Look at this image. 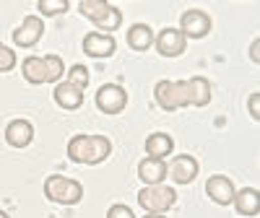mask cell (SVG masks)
Here are the masks:
<instances>
[{
  "label": "cell",
  "mask_w": 260,
  "mask_h": 218,
  "mask_svg": "<svg viewBox=\"0 0 260 218\" xmlns=\"http://www.w3.org/2000/svg\"><path fill=\"white\" fill-rule=\"evenodd\" d=\"M52 99L60 109H68V112H76V109L83 106V91L71 86L68 81H60L55 83V91H52Z\"/></svg>",
  "instance_id": "14"
},
{
  "label": "cell",
  "mask_w": 260,
  "mask_h": 218,
  "mask_svg": "<svg viewBox=\"0 0 260 218\" xmlns=\"http://www.w3.org/2000/svg\"><path fill=\"white\" fill-rule=\"evenodd\" d=\"M211 26H213L211 16L206 11H198V8L185 11L180 18V34L185 39H206L211 34Z\"/></svg>",
  "instance_id": "7"
},
{
  "label": "cell",
  "mask_w": 260,
  "mask_h": 218,
  "mask_svg": "<svg viewBox=\"0 0 260 218\" xmlns=\"http://www.w3.org/2000/svg\"><path fill=\"white\" fill-rule=\"evenodd\" d=\"M232 205L237 208V213H240L242 218H255L257 210H260V192H257L255 187H242V190H237Z\"/></svg>",
  "instance_id": "15"
},
{
  "label": "cell",
  "mask_w": 260,
  "mask_h": 218,
  "mask_svg": "<svg viewBox=\"0 0 260 218\" xmlns=\"http://www.w3.org/2000/svg\"><path fill=\"white\" fill-rule=\"evenodd\" d=\"M34 140V125L24 117H16L6 125V143L11 148H26Z\"/></svg>",
  "instance_id": "12"
},
{
  "label": "cell",
  "mask_w": 260,
  "mask_h": 218,
  "mask_svg": "<svg viewBox=\"0 0 260 218\" xmlns=\"http://www.w3.org/2000/svg\"><path fill=\"white\" fill-rule=\"evenodd\" d=\"M13 68H16V52H13L8 45H3V42H0V76L11 73Z\"/></svg>",
  "instance_id": "24"
},
{
  "label": "cell",
  "mask_w": 260,
  "mask_h": 218,
  "mask_svg": "<svg viewBox=\"0 0 260 218\" xmlns=\"http://www.w3.org/2000/svg\"><path fill=\"white\" fill-rule=\"evenodd\" d=\"M94 101H96L99 112H104V115H120L122 109L127 106V91L122 89L120 83H104V86H99Z\"/></svg>",
  "instance_id": "6"
},
{
  "label": "cell",
  "mask_w": 260,
  "mask_h": 218,
  "mask_svg": "<svg viewBox=\"0 0 260 218\" xmlns=\"http://www.w3.org/2000/svg\"><path fill=\"white\" fill-rule=\"evenodd\" d=\"M257 96H260V94H252V96H250V117H252V120L260 117V115H257Z\"/></svg>",
  "instance_id": "26"
},
{
  "label": "cell",
  "mask_w": 260,
  "mask_h": 218,
  "mask_svg": "<svg viewBox=\"0 0 260 218\" xmlns=\"http://www.w3.org/2000/svg\"><path fill=\"white\" fill-rule=\"evenodd\" d=\"M127 45L136 52H146L154 45V31H151V26L148 24H133L127 29Z\"/></svg>",
  "instance_id": "18"
},
{
  "label": "cell",
  "mask_w": 260,
  "mask_h": 218,
  "mask_svg": "<svg viewBox=\"0 0 260 218\" xmlns=\"http://www.w3.org/2000/svg\"><path fill=\"white\" fill-rule=\"evenodd\" d=\"M107 218H136V213L125 203H115V205H110V210H107Z\"/></svg>",
  "instance_id": "25"
},
{
  "label": "cell",
  "mask_w": 260,
  "mask_h": 218,
  "mask_svg": "<svg viewBox=\"0 0 260 218\" xmlns=\"http://www.w3.org/2000/svg\"><path fill=\"white\" fill-rule=\"evenodd\" d=\"M198 159L190 156V154H180L175 161H172V166H167V174L169 179L175 185H190L195 177H198Z\"/></svg>",
  "instance_id": "11"
},
{
  "label": "cell",
  "mask_w": 260,
  "mask_h": 218,
  "mask_svg": "<svg viewBox=\"0 0 260 218\" xmlns=\"http://www.w3.org/2000/svg\"><path fill=\"white\" fill-rule=\"evenodd\" d=\"M138 177L143 185H161L167 179V164L164 159H141Z\"/></svg>",
  "instance_id": "16"
},
{
  "label": "cell",
  "mask_w": 260,
  "mask_h": 218,
  "mask_svg": "<svg viewBox=\"0 0 260 218\" xmlns=\"http://www.w3.org/2000/svg\"><path fill=\"white\" fill-rule=\"evenodd\" d=\"M78 11L89 18L102 34H112L122 24V11L115 8V6H110L107 0H81Z\"/></svg>",
  "instance_id": "2"
},
{
  "label": "cell",
  "mask_w": 260,
  "mask_h": 218,
  "mask_svg": "<svg viewBox=\"0 0 260 218\" xmlns=\"http://www.w3.org/2000/svg\"><path fill=\"white\" fill-rule=\"evenodd\" d=\"M206 192H208V198L216 203V205H232V200H234V185H232V179L229 177H224V174H213V177H208V182H206Z\"/></svg>",
  "instance_id": "13"
},
{
  "label": "cell",
  "mask_w": 260,
  "mask_h": 218,
  "mask_svg": "<svg viewBox=\"0 0 260 218\" xmlns=\"http://www.w3.org/2000/svg\"><path fill=\"white\" fill-rule=\"evenodd\" d=\"M154 101L164 112H177L182 106H190V91L185 81H159L154 86Z\"/></svg>",
  "instance_id": "5"
},
{
  "label": "cell",
  "mask_w": 260,
  "mask_h": 218,
  "mask_svg": "<svg viewBox=\"0 0 260 218\" xmlns=\"http://www.w3.org/2000/svg\"><path fill=\"white\" fill-rule=\"evenodd\" d=\"M81 47H83V55H89V57H94V60H107V57H112V55H115L117 42H115L112 34L91 31V34H86V37H83Z\"/></svg>",
  "instance_id": "9"
},
{
  "label": "cell",
  "mask_w": 260,
  "mask_h": 218,
  "mask_svg": "<svg viewBox=\"0 0 260 218\" xmlns=\"http://www.w3.org/2000/svg\"><path fill=\"white\" fill-rule=\"evenodd\" d=\"M0 218H11V215H8L6 210H0Z\"/></svg>",
  "instance_id": "29"
},
{
  "label": "cell",
  "mask_w": 260,
  "mask_h": 218,
  "mask_svg": "<svg viewBox=\"0 0 260 218\" xmlns=\"http://www.w3.org/2000/svg\"><path fill=\"white\" fill-rule=\"evenodd\" d=\"M187 91H190V104L192 106H208L211 104V83L203 76L187 78Z\"/></svg>",
  "instance_id": "19"
},
{
  "label": "cell",
  "mask_w": 260,
  "mask_h": 218,
  "mask_svg": "<svg viewBox=\"0 0 260 218\" xmlns=\"http://www.w3.org/2000/svg\"><path fill=\"white\" fill-rule=\"evenodd\" d=\"M21 76H24L26 83L31 86H42V83H47V73H45V60L42 57H26L24 62H21Z\"/></svg>",
  "instance_id": "20"
},
{
  "label": "cell",
  "mask_w": 260,
  "mask_h": 218,
  "mask_svg": "<svg viewBox=\"0 0 260 218\" xmlns=\"http://www.w3.org/2000/svg\"><path fill=\"white\" fill-rule=\"evenodd\" d=\"M138 203L146 213H167L177 203V190L172 185H146L138 190Z\"/></svg>",
  "instance_id": "4"
},
{
  "label": "cell",
  "mask_w": 260,
  "mask_h": 218,
  "mask_svg": "<svg viewBox=\"0 0 260 218\" xmlns=\"http://www.w3.org/2000/svg\"><path fill=\"white\" fill-rule=\"evenodd\" d=\"M154 45H156V52L161 57H180L187 47V39L180 34V29H161L159 34H154Z\"/></svg>",
  "instance_id": "10"
},
{
  "label": "cell",
  "mask_w": 260,
  "mask_h": 218,
  "mask_svg": "<svg viewBox=\"0 0 260 218\" xmlns=\"http://www.w3.org/2000/svg\"><path fill=\"white\" fill-rule=\"evenodd\" d=\"M112 154V140L104 135H73L68 143V159L73 164L96 166Z\"/></svg>",
  "instance_id": "1"
},
{
  "label": "cell",
  "mask_w": 260,
  "mask_h": 218,
  "mask_svg": "<svg viewBox=\"0 0 260 218\" xmlns=\"http://www.w3.org/2000/svg\"><path fill=\"white\" fill-rule=\"evenodd\" d=\"M42 34H45V21H42L39 16H26L24 21H21V26L18 29H13V45L16 47H21V50H29V47H34L37 42L42 39Z\"/></svg>",
  "instance_id": "8"
},
{
  "label": "cell",
  "mask_w": 260,
  "mask_h": 218,
  "mask_svg": "<svg viewBox=\"0 0 260 218\" xmlns=\"http://www.w3.org/2000/svg\"><path fill=\"white\" fill-rule=\"evenodd\" d=\"M68 83L83 91L86 86H89V68H86V65H73L68 70Z\"/></svg>",
  "instance_id": "23"
},
{
  "label": "cell",
  "mask_w": 260,
  "mask_h": 218,
  "mask_svg": "<svg viewBox=\"0 0 260 218\" xmlns=\"http://www.w3.org/2000/svg\"><path fill=\"white\" fill-rule=\"evenodd\" d=\"M71 3L68 0H39L37 3V11L42 16H62V13H68Z\"/></svg>",
  "instance_id": "22"
},
{
  "label": "cell",
  "mask_w": 260,
  "mask_h": 218,
  "mask_svg": "<svg viewBox=\"0 0 260 218\" xmlns=\"http://www.w3.org/2000/svg\"><path fill=\"white\" fill-rule=\"evenodd\" d=\"M250 57H252V62H257V60H260V55H257V42H252V47H250Z\"/></svg>",
  "instance_id": "27"
},
{
  "label": "cell",
  "mask_w": 260,
  "mask_h": 218,
  "mask_svg": "<svg viewBox=\"0 0 260 218\" xmlns=\"http://www.w3.org/2000/svg\"><path fill=\"white\" fill-rule=\"evenodd\" d=\"M148 159H167L172 156V151H175V138L167 135V133H151L143 143Z\"/></svg>",
  "instance_id": "17"
},
{
  "label": "cell",
  "mask_w": 260,
  "mask_h": 218,
  "mask_svg": "<svg viewBox=\"0 0 260 218\" xmlns=\"http://www.w3.org/2000/svg\"><path fill=\"white\" fill-rule=\"evenodd\" d=\"M45 198L57 205H78L83 200V187L81 182L62 177V174H52L45 179Z\"/></svg>",
  "instance_id": "3"
},
{
  "label": "cell",
  "mask_w": 260,
  "mask_h": 218,
  "mask_svg": "<svg viewBox=\"0 0 260 218\" xmlns=\"http://www.w3.org/2000/svg\"><path fill=\"white\" fill-rule=\"evenodd\" d=\"M45 73H47V83H60V78L65 76V65L60 55H45Z\"/></svg>",
  "instance_id": "21"
},
{
  "label": "cell",
  "mask_w": 260,
  "mask_h": 218,
  "mask_svg": "<svg viewBox=\"0 0 260 218\" xmlns=\"http://www.w3.org/2000/svg\"><path fill=\"white\" fill-rule=\"evenodd\" d=\"M143 218H167V215H164V213H146Z\"/></svg>",
  "instance_id": "28"
}]
</instances>
